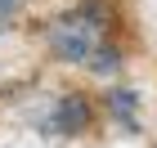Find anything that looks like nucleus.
<instances>
[{"label": "nucleus", "mask_w": 157, "mask_h": 148, "mask_svg": "<svg viewBox=\"0 0 157 148\" xmlns=\"http://www.w3.org/2000/svg\"><path fill=\"white\" fill-rule=\"evenodd\" d=\"M49 59L63 67H90L108 45H117V13L108 0H72L40 27Z\"/></svg>", "instance_id": "obj_1"}, {"label": "nucleus", "mask_w": 157, "mask_h": 148, "mask_svg": "<svg viewBox=\"0 0 157 148\" xmlns=\"http://www.w3.org/2000/svg\"><path fill=\"white\" fill-rule=\"evenodd\" d=\"M94 117H99L94 99L85 94V90H59V94L40 108L36 126H40L45 139H81V135H90Z\"/></svg>", "instance_id": "obj_2"}, {"label": "nucleus", "mask_w": 157, "mask_h": 148, "mask_svg": "<svg viewBox=\"0 0 157 148\" xmlns=\"http://www.w3.org/2000/svg\"><path fill=\"white\" fill-rule=\"evenodd\" d=\"M103 112H108L126 135H139V90L108 85V90H103Z\"/></svg>", "instance_id": "obj_3"}, {"label": "nucleus", "mask_w": 157, "mask_h": 148, "mask_svg": "<svg viewBox=\"0 0 157 148\" xmlns=\"http://www.w3.org/2000/svg\"><path fill=\"white\" fill-rule=\"evenodd\" d=\"M23 5H27V0H0V36H5V32H9V23L23 13Z\"/></svg>", "instance_id": "obj_4"}]
</instances>
